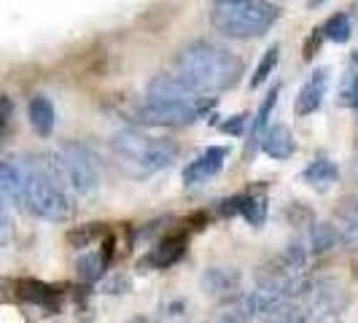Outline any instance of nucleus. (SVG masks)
I'll return each mask as SVG.
<instances>
[{
    "instance_id": "f257e3e1",
    "label": "nucleus",
    "mask_w": 358,
    "mask_h": 323,
    "mask_svg": "<svg viewBox=\"0 0 358 323\" xmlns=\"http://www.w3.org/2000/svg\"><path fill=\"white\" fill-rule=\"evenodd\" d=\"M178 76L199 94L232 89L243 78V59L213 41H194L176 57Z\"/></svg>"
},
{
    "instance_id": "f03ea898",
    "label": "nucleus",
    "mask_w": 358,
    "mask_h": 323,
    "mask_svg": "<svg viewBox=\"0 0 358 323\" xmlns=\"http://www.w3.org/2000/svg\"><path fill=\"white\" fill-rule=\"evenodd\" d=\"M280 19V8L269 0H213L210 24L215 33L234 41L262 38Z\"/></svg>"
},
{
    "instance_id": "7ed1b4c3",
    "label": "nucleus",
    "mask_w": 358,
    "mask_h": 323,
    "mask_svg": "<svg viewBox=\"0 0 358 323\" xmlns=\"http://www.w3.org/2000/svg\"><path fill=\"white\" fill-rule=\"evenodd\" d=\"M62 189L68 186L78 197H92L100 189V170L97 159L84 143L59 145L49 157V164H43Z\"/></svg>"
},
{
    "instance_id": "20e7f679",
    "label": "nucleus",
    "mask_w": 358,
    "mask_h": 323,
    "mask_svg": "<svg viewBox=\"0 0 358 323\" xmlns=\"http://www.w3.org/2000/svg\"><path fill=\"white\" fill-rule=\"evenodd\" d=\"M24 210H30L43 221H65L71 215V199L65 194V189L49 175V170L41 162H33V170H30Z\"/></svg>"
},
{
    "instance_id": "39448f33",
    "label": "nucleus",
    "mask_w": 358,
    "mask_h": 323,
    "mask_svg": "<svg viewBox=\"0 0 358 323\" xmlns=\"http://www.w3.org/2000/svg\"><path fill=\"white\" fill-rule=\"evenodd\" d=\"M138 122L151 127H186L194 124L199 119L197 103H186V100H157L148 97L143 106L138 108Z\"/></svg>"
},
{
    "instance_id": "423d86ee",
    "label": "nucleus",
    "mask_w": 358,
    "mask_h": 323,
    "mask_svg": "<svg viewBox=\"0 0 358 323\" xmlns=\"http://www.w3.org/2000/svg\"><path fill=\"white\" fill-rule=\"evenodd\" d=\"M30 170H33V162L27 159H19V157L0 159V189H3L6 199H11L17 208H24V202H27Z\"/></svg>"
},
{
    "instance_id": "0eeeda50",
    "label": "nucleus",
    "mask_w": 358,
    "mask_h": 323,
    "mask_svg": "<svg viewBox=\"0 0 358 323\" xmlns=\"http://www.w3.org/2000/svg\"><path fill=\"white\" fill-rule=\"evenodd\" d=\"M229 157V151L224 148V145H210V148H205L199 157L186 164V170H183V183L186 186H197V183H205L208 178H213L221 173V167H224V162Z\"/></svg>"
},
{
    "instance_id": "6e6552de",
    "label": "nucleus",
    "mask_w": 358,
    "mask_h": 323,
    "mask_svg": "<svg viewBox=\"0 0 358 323\" xmlns=\"http://www.w3.org/2000/svg\"><path fill=\"white\" fill-rule=\"evenodd\" d=\"M148 97H157V100H186V103H194L199 97V92H194L178 73L170 76V73H162L154 76L151 84H148Z\"/></svg>"
},
{
    "instance_id": "1a4fd4ad",
    "label": "nucleus",
    "mask_w": 358,
    "mask_h": 323,
    "mask_svg": "<svg viewBox=\"0 0 358 323\" xmlns=\"http://www.w3.org/2000/svg\"><path fill=\"white\" fill-rule=\"evenodd\" d=\"M326 87H329V71L326 68H318L307 78V84L299 89V97H296V113L299 116H307V113H315L321 108L323 97H326Z\"/></svg>"
},
{
    "instance_id": "9d476101",
    "label": "nucleus",
    "mask_w": 358,
    "mask_h": 323,
    "mask_svg": "<svg viewBox=\"0 0 358 323\" xmlns=\"http://www.w3.org/2000/svg\"><path fill=\"white\" fill-rule=\"evenodd\" d=\"M262 148H264V154L272 157V159L278 162H286L294 157V151H296V143H294V135H291V129L286 124H275L264 129V135H262Z\"/></svg>"
},
{
    "instance_id": "9b49d317",
    "label": "nucleus",
    "mask_w": 358,
    "mask_h": 323,
    "mask_svg": "<svg viewBox=\"0 0 358 323\" xmlns=\"http://www.w3.org/2000/svg\"><path fill=\"white\" fill-rule=\"evenodd\" d=\"M186 253V237L176 234V237H164L157 248H151V253L145 256V267L154 269H167L176 261H180V256Z\"/></svg>"
},
{
    "instance_id": "f8f14e48",
    "label": "nucleus",
    "mask_w": 358,
    "mask_h": 323,
    "mask_svg": "<svg viewBox=\"0 0 358 323\" xmlns=\"http://www.w3.org/2000/svg\"><path fill=\"white\" fill-rule=\"evenodd\" d=\"M178 157V145L173 143V141H159V138H154L151 141V148H148V154H145L143 159V167H141V178L145 175H154V173H159L164 167H170L173 162Z\"/></svg>"
},
{
    "instance_id": "ddd939ff",
    "label": "nucleus",
    "mask_w": 358,
    "mask_h": 323,
    "mask_svg": "<svg viewBox=\"0 0 358 323\" xmlns=\"http://www.w3.org/2000/svg\"><path fill=\"white\" fill-rule=\"evenodd\" d=\"M27 116H30V124L36 129L41 138H49L54 129V106L49 97L43 94H36L27 106Z\"/></svg>"
},
{
    "instance_id": "4468645a",
    "label": "nucleus",
    "mask_w": 358,
    "mask_h": 323,
    "mask_svg": "<svg viewBox=\"0 0 358 323\" xmlns=\"http://www.w3.org/2000/svg\"><path fill=\"white\" fill-rule=\"evenodd\" d=\"M240 283V275L237 269H224V267H213L202 275V288L205 294H213V296H221V294H229L234 291Z\"/></svg>"
},
{
    "instance_id": "2eb2a0df",
    "label": "nucleus",
    "mask_w": 358,
    "mask_h": 323,
    "mask_svg": "<svg viewBox=\"0 0 358 323\" xmlns=\"http://www.w3.org/2000/svg\"><path fill=\"white\" fill-rule=\"evenodd\" d=\"M17 294H19V299H24V302H30V305H41V307H52L54 302L59 299V294H57L52 286L41 283V280H33V278L19 280Z\"/></svg>"
},
{
    "instance_id": "dca6fc26",
    "label": "nucleus",
    "mask_w": 358,
    "mask_h": 323,
    "mask_svg": "<svg viewBox=\"0 0 358 323\" xmlns=\"http://www.w3.org/2000/svg\"><path fill=\"white\" fill-rule=\"evenodd\" d=\"M237 215H243L251 227H262L267 218V197L264 194H237Z\"/></svg>"
},
{
    "instance_id": "f3484780",
    "label": "nucleus",
    "mask_w": 358,
    "mask_h": 323,
    "mask_svg": "<svg viewBox=\"0 0 358 323\" xmlns=\"http://www.w3.org/2000/svg\"><path fill=\"white\" fill-rule=\"evenodd\" d=\"M278 94H280V87H272V92H269L267 97H264V103L259 106L256 116H253L251 141H248V154H253V148H256V141H262V135H264V129H267L269 116H272V110H275V106H278Z\"/></svg>"
},
{
    "instance_id": "a211bd4d",
    "label": "nucleus",
    "mask_w": 358,
    "mask_h": 323,
    "mask_svg": "<svg viewBox=\"0 0 358 323\" xmlns=\"http://www.w3.org/2000/svg\"><path fill=\"white\" fill-rule=\"evenodd\" d=\"M302 178H305L310 186L326 189L329 183H334V180L340 178V167H337V162H331V159H315L305 173H302Z\"/></svg>"
},
{
    "instance_id": "6ab92c4d",
    "label": "nucleus",
    "mask_w": 358,
    "mask_h": 323,
    "mask_svg": "<svg viewBox=\"0 0 358 323\" xmlns=\"http://www.w3.org/2000/svg\"><path fill=\"white\" fill-rule=\"evenodd\" d=\"M106 267H108V261L103 253H84V256H78V261H76V275H78L84 283H94V280L103 278Z\"/></svg>"
},
{
    "instance_id": "aec40b11",
    "label": "nucleus",
    "mask_w": 358,
    "mask_h": 323,
    "mask_svg": "<svg viewBox=\"0 0 358 323\" xmlns=\"http://www.w3.org/2000/svg\"><path fill=\"white\" fill-rule=\"evenodd\" d=\"M323 38L334 41V43H348L350 36H353V24H350V17L348 14H334L329 17V22L323 24Z\"/></svg>"
},
{
    "instance_id": "412c9836",
    "label": "nucleus",
    "mask_w": 358,
    "mask_h": 323,
    "mask_svg": "<svg viewBox=\"0 0 358 323\" xmlns=\"http://www.w3.org/2000/svg\"><path fill=\"white\" fill-rule=\"evenodd\" d=\"M337 245V229L331 224H315L310 232V251L326 253Z\"/></svg>"
},
{
    "instance_id": "4be33fe9",
    "label": "nucleus",
    "mask_w": 358,
    "mask_h": 323,
    "mask_svg": "<svg viewBox=\"0 0 358 323\" xmlns=\"http://www.w3.org/2000/svg\"><path fill=\"white\" fill-rule=\"evenodd\" d=\"M278 57H280V46H269L267 52H264V57H262V62H259V68H256V73H253L251 89H256V87H262V84H264V81L269 78V76H272V71H275V65H278Z\"/></svg>"
},
{
    "instance_id": "5701e85b",
    "label": "nucleus",
    "mask_w": 358,
    "mask_h": 323,
    "mask_svg": "<svg viewBox=\"0 0 358 323\" xmlns=\"http://www.w3.org/2000/svg\"><path fill=\"white\" fill-rule=\"evenodd\" d=\"M103 234V224H87V227H78L68 234V243L73 248H87L90 243H94L97 237Z\"/></svg>"
},
{
    "instance_id": "b1692460",
    "label": "nucleus",
    "mask_w": 358,
    "mask_h": 323,
    "mask_svg": "<svg viewBox=\"0 0 358 323\" xmlns=\"http://www.w3.org/2000/svg\"><path fill=\"white\" fill-rule=\"evenodd\" d=\"M100 288H103V294H127V291L132 288V280H129L127 275H113V278L106 280Z\"/></svg>"
},
{
    "instance_id": "393cba45",
    "label": "nucleus",
    "mask_w": 358,
    "mask_h": 323,
    "mask_svg": "<svg viewBox=\"0 0 358 323\" xmlns=\"http://www.w3.org/2000/svg\"><path fill=\"white\" fill-rule=\"evenodd\" d=\"M340 240L345 243V248H350V251H358V218H353V221H348V224H345V229H342Z\"/></svg>"
},
{
    "instance_id": "a878e982",
    "label": "nucleus",
    "mask_w": 358,
    "mask_h": 323,
    "mask_svg": "<svg viewBox=\"0 0 358 323\" xmlns=\"http://www.w3.org/2000/svg\"><path fill=\"white\" fill-rule=\"evenodd\" d=\"M11 113H14L11 100L8 97H0V135H6V129L11 124Z\"/></svg>"
},
{
    "instance_id": "bb28decb",
    "label": "nucleus",
    "mask_w": 358,
    "mask_h": 323,
    "mask_svg": "<svg viewBox=\"0 0 358 323\" xmlns=\"http://www.w3.org/2000/svg\"><path fill=\"white\" fill-rule=\"evenodd\" d=\"M342 103L358 108V76H353V81L348 84V89L342 92Z\"/></svg>"
},
{
    "instance_id": "cd10ccee",
    "label": "nucleus",
    "mask_w": 358,
    "mask_h": 323,
    "mask_svg": "<svg viewBox=\"0 0 358 323\" xmlns=\"http://www.w3.org/2000/svg\"><path fill=\"white\" fill-rule=\"evenodd\" d=\"M243 127H245V116H232L229 122L221 124V132H227V135H240Z\"/></svg>"
},
{
    "instance_id": "c85d7f7f",
    "label": "nucleus",
    "mask_w": 358,
    "mask_h": 323,
    "mask_svg": "<svg viewBox=\"0 0 358 323\" xmlns=\"http://www.w3.org/2000/svg\"><path fill=\"white\" fill-rule=\"evenodd\" d=\"M307 323V321H305ZM313 323H337V318H334V313H326V310H318V318Z\"/></svg>"
},
{
    "instance_id": "c756f323",
    "label": "nucleus",
    "mask_w": 358,
    "mask_h": 323,
    "mask_svg": "<svg viewBox=\"0 0 358 323\" xmlns=\"http://www.w3.org/2000/svg\"><path fill=\"white\" fill-rule=\"evenodd\" d=\"M0 210H6V194H3V189H0Z\"/></svg>"
},
{
    "instance_id": "7c9ffc66",
    "label": "nucleus",
    "mask_w": 358,
    "mask_h": 323,
    "mask_svg": "<svg viewBox=\"0 0 358 323\" xmlns=\"http://www.w3.org/2000/svg\"><path fill=\"white\" fill-rule=\"evenodd\" d=\"M323 0H310V6H321Z\"/></svg>"
},
{
    "instance_id": "2f4dec72",
    "label": "nucleus",
    "mask_w": 358,
    "mask_h": 323,
    "mask_svg": "<svg viewBox=\"0 0 358 323\" xmlns=\"http://www.w3.org/2000/svg\"><path fill=\"white\" fill-rule=\"evenodd\" d=\"M129 323H143V321H129Z\"/></svg>"
},
{
    "instance_id": "473e14b6",
    "label": "nucleus",
    "mask_w": 358,
    "mask_h": 323,
    "mask_svg": "<svg viewBox=\"0 0 358 323\" xmlns=\"http://www.w3.org/2000/svg\"><path fill=\"white\" fill-rule=\"evenodd\" d=\"M0 286H3V280H0Z\"/></svg>"
}]
</instances>
